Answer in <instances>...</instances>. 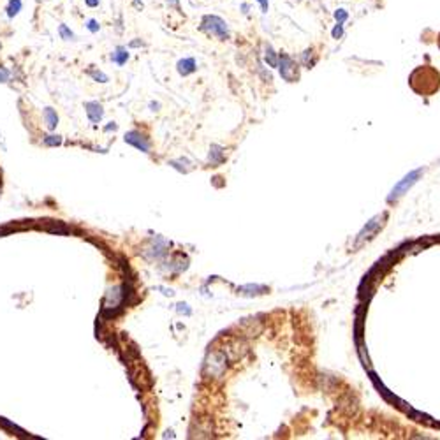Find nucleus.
<instances>
[{
  "label": "nucleus",
  "instance_id": "nucleus-1",
  "mask_svg": "<svg viewBox=\"0 0 440 440\" xmlns=\"http://www.w3.org/2000/svg\"><path fill=\"white\" fill-rule=\"evenodd\" d=\"M408 86L412 92L421 97H433L440 90V70L436 67L424 64L408 74Z\"/></svg>",
  "mask_w": 440,
  "mask_h": 440
},
{
  "label": "nucleus",
  "instance_id": "nucleus-2",
  "mask_svg": "<svg viewBox=\"0 0 440 440\" xmlns=\"http://www.w3.org/2000/svg\"><path fill=\"white\" fill-rule=\"evenodd\" d=\"M201 30L206 34H210V36H215L216 39H220V40L229 39V26L224 20L220 18V16H215V14L202 16Z\"/></svg>",
  "mask_w": 440,
  "mask_h": 440
},
{
  "label": "nucleus",
  "instance_id": "nucleus-3",
  "mask_svg": "<svg viewBox=\"0 0 440 440\" xmlns=\"http://www.w3.org/2000/svg\"><path fill=\"white\" fill-rule=\"evenodd\" d=\"M280 74L284 80H287L289 83H294L296 80H300V69L294 64V60L290 56H287L286 53L280 55Z\"/></svg>",
  "mask_w": 440,
  "mask_h": 440
},
{
  "label": "nucleus",
  "instance_id": "nucleus-4",
  "mask_svg": "<svg viewBox=\"0 0 440 440\" xmlns=\"http://www.w3.org/2000/svg\"><path fill=\"white\" fill-rule=\"evenodd\" d=\"M419 172H421V171H412L408 176H405L404 182H402V184H398L394 188H392L391 196H389V201H392V199H396V198H400V196L404 194V192L407 190V188L410 187L412 184H414L416 178H418V176H419Z\"/></svg>",
  "mask_w": 440,
  "mask_h": 440
},
{
  "label": "nucleus",
  "instance_id": "nucleus-5",
  "mask_svg": "<svg viewBox=\"0 0 440 440\" xmlns=\"http://www.w3.org/2000/svg\"><path fill=\"white\" fill-rule=\"evenodd\" d=\"M120 287H113V289L110 290V292H108V296H106V301H104V308H116L118 304H120V301H122V292H120Z\"/></svg>",
  "mask_w": 440,
  "mask_h": 440
},
{
  "label": "nucleus",
  "instance_id": "nucleus-6",
  "mask_svg": "<svg viewBox=\"0 0 440 440\" xmlns=\"http://www.w3.org/2000/svg\"><path fill=\"white\" fill-rule=\"evenodd\" d=\"M127 60H128V52L124 46H118V48L111 53V62H114L116 66H124Z\"/></svg>",
  "mask_w": 440,
  "mask_h": 440
},
{
  "label": "nucleus",
  "instance_id": "nucleus-7",
  "mask_svg": "<svg viewBox=\"0 0 440 440\" xmlns=\"http://www.w3.org/2000/svg\"><path fill=\"white\" fill-rule=\"evenodd\" d=\"M196 70V60L194 58H184L178 62V72L182 76H187V74L194 72Z\"/></svg>",
  "mask_w": 440,
  "mask_h": 440
},
{
  "label": "nucleus",
  "instance_id": "nucleus-8",
  "mask_svg": "<svg viewBox=\"0 0 440 440\" xmlns=\"http://www.w3.org/2000/svg\"><path fill=\"white\" fill-rule=\"evenodd\" d=\"M23 9V2L22 0H9L8 6H6V14L8 18H14V16L20 14V11Z\"/></svg>",
  "mask_w": 440,
  "mask_h": 440
},
{
  "label": "nucleus",
  "instance_id": "nucleus-9",
  "mask_svg": "<svg viewBox=\"0 0 440 440\" xmlns=\"http://www.w3.org/2000/svg\"><path fill=\"white\" fill-rule=\"evenodd\" d=\"M86 113L94 122L100 120V116H102V110H100V106L97 102H88L86 104Z\"/></svg>",
  "mask_w": 440,
  "mask_h": 440
},
{
  "label": "nucleus",
  "instance_id": "nucleus-10",
  "mask_svg": "<svg viewBox=\"0 0 440 440\" xmlns=\"http://www.w3.org/2000/svg\"><path fill=\"white\" fill-rule=\"evenodd\" d=\"M58 36H60V39H64V40H72V39H76L74 32L69 28V26L66 25V23H62V25L58 26Z\"/></svg>",
  "mask_w": 440,
  "mask_h": 440
},
{
  "label": "nucleus",
  "instance_id": "nucleus-11",
  "mask_svg": "<svg viewBox=\"0 0 440 440\" xmlns=\"http://www.w3.org/2000/svg\"><path fill=\"white\" fill-rule=\"evenodd\" d=\"M44 114H46V120H48V127L50 128L55 127V125H56V114L53 113V110H50V108H48Z\"/></svg>",
  "mask_w": 440,
  "mask_h": 440
},
{
  "label": "nucleus",
  "instance_id": "nucleus-12",
  "mask_svg": "<svg viewBox=\"0 0 440 440\" xmlns=\"http://www.w3.org/2000/svg\"><path fill=\"white\" fill-rule=\"evenodd\" d=\"M86 28L90 30V32L92 34H96V32H99L100 30V25H99V22H97V20H94V18H90L86 22Z\"/></svg>",
  "mask_w": 440,
  "mask_h": 440
},
{
  "label": "nucleus",
  "instance_id": "nucleus-13",
  "mask_svg": "<svg viewBox=\"0 0 440 440\" xmlns=\"http://www.w3.org/2000/svg\"><path fill=\"white\" fill-rule=\"evenodd\" d=\"M90 76H94V80L100 81V83H106L108 81V76L104 72H100V70H90Z\"/></svg>",
  "mask_w": 440,
  "mask_h": 440
},
{
  "label": "nucleus",
  "instance_id": "nucleus-14",
  "mask_svg": "<svg viewBox=\"0 0 440 440\" xmlns=\"http://www.w3.org/2000/svg\"><path fill=\"white\" fill-rule=\"evenodd\" d=\"M347 11L345 9H336V12H334V18H336L338 23H344L345 20H347Z\"/></svg>",
  "mask_w": 440,
  "mask_h": 440
},
{
  "label": "nucleus",
  "instance_id": "nucleus-15",
  "mask_svg": "<svg viewBox=\"0 0 440 440\" xmlns=\"http://www.w3.org/2000/svg\"><path fill=\"white\" fill-rule=\"evenodd\" d=\"M9 80V70L6 67H0V83H6Z\"/></svg>",
  "mask_w": 440,
  "mask_h": 440
},
{
  "label": "nucleus",
  "instance_id": "nucleus-16",
  "mask_svg": "<svg viewBox=\"0 0 440 440\" xmlns=\"http://www.w3.org/2000/svg\"><path fill=\"white\" fill-rule=\"evenodd\" d=\"M342 34H344V25H342V23H338V25L333 28V37H334V39H338V37H342Z\"/></svg>",
  "mask_w": 440,
  "mask_h": 440
},
{
  "label": "nucleus",
  "instance_id": "nucleus-17",
  "mask_svg": "<svg viewBox=\"0 0 440 440\" xmlns=\"http://www.w3.org/2000/svg\"><path fill=\"white\" fill-rule=\"evenodd\" d=\"M99 4H100V0H84V6H86V8H90V9L99 8Z\"/></svg>",
  "mask_w": 440,
  "mask_h": 440
},
{
  "label": "nucleus",
  "instance_id": "nucleus-18",
  "mask_svg": "<svg viewBox=\"0 0 440 440\" xmlns=\"http://www.w3.org/2000/svg\"><path fill=\"white\" fill-rule=\"evenodd\" d=\"M260 4V9H262V12H268L270 9V0H257Z\"/></svg>",
  "mask_w": 440,
  "mask_h": 440
},
{
  "label": "nucleus",
  "instance_id": "nucleus-19",
  "mask_svg": "<svg viewBox=\"0 0 440 440\" xmlns=\"http://www.w3.org/2000/svg\"><path fill=\"white\" fill-rule=\"evenodd\" d=\"M132 6H134V9H138V11H143V0H132Z\"/></svg>",
  "mask_w": 440,
  "mask_h": 440
},
{
  "label": "nucleus",
  "instance_id": "nucleus-20",
  "mask_svg": "<svg viewBox=\"0 0 440 440\" xmlns=\"http://www.w3.org/2000/svg\"><path fill=\"white\" fill-rule=\"evenodd\" d=\"M128 46H130V48H140V46H144V42H141V40H132Z\"/></svg>",
  "mask_w": 440,
  "mask_h": 440
},
{
  "label": "nucleus",
  "instance_id": "nucleus-21",
  "mask_svg": "<svg viewBox=\"0 0 440 440\" xmlns=\"http://www.w3.org/2000/svg\"><path fill=\"white\" fill-rule=\"evenodd\" d=\"M436 46H438V50H440V32H438V36H436Z\"/></svg>",
  "mask_w": 440,
  "mask_h": 440
},
{
  "label": "nucleus",
  "instance_id": "nucleus-22",
  "mask_svg": "<svg viewBox=\"0 0 440 440\" xmlns=\"http://www.w3.org/2000/svg\"><path fill=\"white\" fill-rule=\"evenodd\" d=\"M0 48H2V44H0Z\"/></svg>",
  "mask_w": 440,
  "mask_h": 440
}]
</instances>
